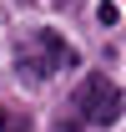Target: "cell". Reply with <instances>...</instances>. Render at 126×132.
<instances>
[{
  "label": "cell",
  "mask_w": 126,
  "mask_h": 132,
  "mask_svg": "<svg viewBox=\"0 0 126 132\" xmlns=\"http://www.w3.org/2000/svg\"><path fill=\"white\" fill-rule=\"evenodd\" d=\"M76 51L66 46L56 31H35L25 46H20L15 66H20V76H30V81H46V76H56V71H76Z\"/></svg>",
  "instance_id": "cell-1"
},
{
  "label": "cell",
  "mask_w": 126,
  "mask_h": 132,
  "mask_svg": "<svg viewBox=\"0 0 126 132\" xmlns=\"http://www.w3.org/2000/svg\"><path fill=\"white\" fill-rule=\"evenodd\" d=\"M76 112H81V122H91V127H111V122L121 117V92H116V81L86 76L81 92H76Z\"/></svg>",
  "instance_id": "cell-2"
},
{
  "label": "cell",
  "mask_w": 126,
  "mask_h": 132,
  "mask_svg": "<svg viewBox=\"0 0 126 132\" xmlns=\"http://www.w3.org/2000/svg\"><path fill=\"white\" fill-rule=\"evenodd\" d=\"M0 132H30V117H25V112H10V107H0Z\"/></svg>",
  "instance_id": "cell-3"
},
{
  "label": "cell",
  "mask_w": 126,
  "mask_h": 132,
  "mask_svg": "<svg viewBox=\"0 0 126 132\" xmlns=\"http://www.w3.org/2000/svg\"><path fill=\"white\" fill-rule=\"evenodd\" d=\"M116 15H121V10H116L111 0H101V5H96V20H101V26H116Z\"/></svg>",
  "instance_id": "cell-4"
},
{
  "label": "cell",
  "mask_w": 126,
  "mask_h": 132,
  "mask_svg": "<svg viewBox=\"0 0 126 132\" xmlns=\"http://www.w3.org/2000/svg\"><path fill=\"white\" fill-rule=\"evenodd\" d=\"M56 132H81V122H66V117H61V122H56Z\"/></svg>",
  "instance_id": "cell-5"
},
{
  "label": "cell",
  "mask_w": 126,
  "mask_h": 132,
  "mask_svg": "<svg viewBox=\"0 0 126 132\" xmlns=\"http://www.w3.org/2000/svg\"><path fill=\"white\" fill-rule=\"evenodd\" d=\"M56 5H61V0H56Z\"/></svg>",
  "instance_id": "cell-6"
}]
</instances>
